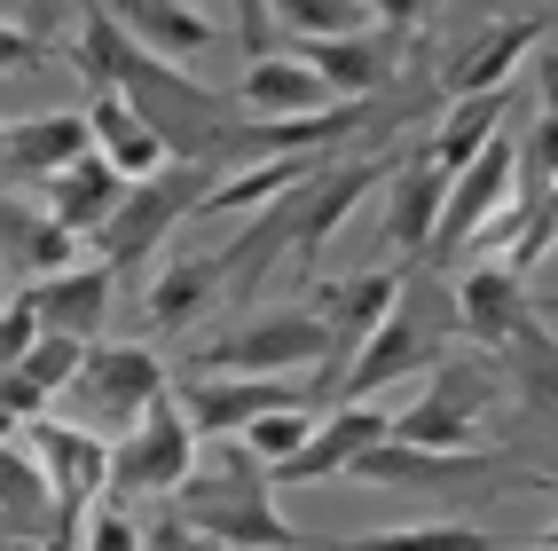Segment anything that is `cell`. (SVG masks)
Returning a JSON list of instances; mask_svg holds the SVG:
<instances>
[{"label":"cell","mask_w":558,"mask_h":551,"mask_svg":"<svg viewBox=\"0 0 558 551\" xmlns=\"http://www.w3.org/2000/svg\"><path fill=\"white\" fill-rule=\"evenodd\" d=\"M71 261H80V237H71L48 205H24V197L0 190V284L24 291V284H40Z\"/></svg>","instance_id":"15"},{"label":"cell","mask_w":558,"mask_h":551,"mask_svg":"<svg viewBox=\"0 0 558 551\" xmlns=\"http://www.w3.org/2000/svg\"><path fill=\"white\" fill-rule=\"evenodd\" d=\"M87 347H95V339H63V331H40V339L24 347V362H16V371H24L32 386H40L48 402H56V394H71V379H80Z\"/></svg>","instance_id":"36"},{"label":"cell","mask_w":558,"mask_h":551,"mask_svg":"<svg viewBox=\"0 0 558 551\" xmlns=\"http://www.w3.org/2000/svg\"><path fill=\"white\" fill-rule=\"evenodd\" d=\"M181 402V418H190L197 441H220V433H244L259 410H283V402H307L300 386H283V379H236V371H181L173 386Z\"/></svg>","instance_id":"13"},{"label":"cell","mask_w":558,"mask_h":551,"mask_svg":"<svg viewBox=\"0 0 558 551\" xmlns=\"http://www.w3.org/2000/svg\"><path fill=\"white\" fill-rule=\"evenodd\" d=\"M158 394H173L158 347H126V339H95L80 379H71V402L87 410V426H110V433H126Z\"/></svg>","instance_id":"7"},{"label":"cell","mask_w":558,"mask_h":551,"mask_svg":"<svg viewBox=\"0 0 558 551\" xmlns=\"http://www.w3.org/2000/svg\"><path fill=\"white\" fill-rule=\"evenodd\" d=\"M220 284H229V276H220V252H190V261H173V268L150 284L142 315H150V331H181V323H197V315L213 308Z\"/></svg>","instance_id":"30"},{"label":"cell","mask_w":558,"mask_h":551,"mask_svg":"<svg viewBox=\"0 0 558 551\" xmlns=\"http://www.w3.org/2000/svg\"><path fill=\"white\" fill-rule=\"evenodd\" d=\"M95 134H87V110H32V119H9V173L48 181L71 158H87Z\"/></svg>","instance_id":"25"},{"label":"cell","mask_w":558,"mask_h":551,"mask_svg":"<svg viewBox=\"0 0 558 551\" xmlns=\"http://www.w3.org/2000/svg\"><path fill=\"white\" fill-rule=\"evenodd\" d=\"M307 173H315V151H300V158H252V166H236V173H220L213 190L197 197V213H190V220H229V213H259V205H276L283 190H300Z\"/></svg>","instance_id":"28"},{"label":"cell","mask_w":558,"mask_h":551,"mask_svg":"<svg viewBox=\"0 0 558 551\" xmlns=\"http://www.w3.org/2000/svg\"><path fill=\"white\" fill-rule=\"evenodd\" d=\"M32 291V315H40V331H63V339H102V315H110V291H119V268L110 261H71Z\"/></svg>","instance_id":"18"},{"label":"cell","mask_w":558,"mask_h":551,"mask_svg":"<svg viewBox=\"0 0 558 551\" xmlns=\"http://www.w3.org/2000/svg\"><path fill=\"white\" fill-rule=\"evenodd\" d=\"M190 9H197V0H190Z\"/></svg>","instance_id":"48"},{"label":"cell","mask_w":558,"mask_h":551,"mask_svg":"<svg viewBox=\"0 0 558 551\" xmlns=\"http://www.w3.org/2000/svg\"><path fill=\"white\" fill-rule=\"evenodd\" d=\"M110 95H126L173 158H220V151H229V134L244 127L236 87H205V80H190L181 63H166V56H150V48H134V40H119Z\"/></svg>","instance_id":"2"},{"label":"cell","mask_w":558,"mask_h":551,"mask_svg":"<svg viewBox=\"0 0 558 551\" xmlns=\"http://www.w3.org/2000/svg\"><path fill=\"white\" fill-rule=\"evenodd\" d=\"M173 520L213 551H307L300 528L276 512V481L236 433L197 441L190 481L173 489Z\"/></svg>","instance_id":"1"},{"label":"cell","mask_w":558,"mask_h":551,"mask_svg":"<svg viewBox=\"0 0 558 551\" xmlns=\"http://www.w3.org/2000/svg\"><path fill=\"white\" fill-rule=\"evenodd\" d=\"M504 551H558V536H543V543H504Z\"/></svg>","instance_id":"45"},{"label":"cell","mask_w":558,"mask_h":551,"mask_svg":"<svg viewBox=\"0 0 558 551\" xmlns=\"http://www.w3.org/2000/svg\"><path fill=\"white\" fill-rule=\"evenodd\" d=\"M63 16L80 24V16H87V0H24V9H16V24H24V32H40V40H56Z\"/></svg>","instance_id":"40"},{"label":"cell","mask_w":558,"mask_h":551,"mask_svg":"<svg viewBox=\"0 0 558 551\" xmlns=\"http://www.w3.org/2000/svg\"><path fill=\"white\" fill-rule=\"evenodd\" d=\"M330 331L315 308H268V315H244L236 331H220L190 355V371H236V379H283V371H307L323 362Z\"/></svg>","instance_id":"4"},{"label":"cell","mask_w":558,"mask_h":551,"mask_svg":"<svg viewBox=\"0 0 558 551\" xmlns=\"http://www.w3.org/2000/svg\"><path fill=\"white\" fill-rule=\"evenodd\" d=\"M315 551H330V543H315Z\"/></svg>","instance_id":"47"},{"label":"cell","mask_w":558,"mask_h":551,"mask_svg":"<svg viewBox=\"0 0 558 551\" xmlns=\"http://www.w3.org/2000/svg\"><path fill=\"white\" fill-rule=\"evenodd\" d=\"M543 9H519V16H496L488 32H480L472 48H457V63H449V80H440V95H488V87H511V71H519V56L527 48H543Z\"/></svg>","instance_id":"20"},{"label":"cell","mask_w":558,"mask_h":551,"mask_svg":"<svg viewBox=\"0 0 558 551\" xmlns=\"http://www.w3.org/2000/svg\"><path fill=\"white\" fill-rule=\"evenodd\" d=\"M87 134H95V151L119 166L126 181H150L158 166H173V151L150 134V119H142L126 95H95V103H87Z\"/></svg>","instance_id":"27"},{"label":"cell","mask_w":558,"mask_h":551,"mask_svg":"<svg viewBox=\"0 0 558 551\" xmlns=\"http://www.w3.org/2000/svg\"><path fill=\"white\" fill-rule=\"evenodd\" d=\"M440 197H449V173H440V158L425 151H401L393 173H386V237L401 261H425V244H433V220H440Z\"/></svg>","instance_id":"17"},{"label":"cell","mask_w":558,"mask_h":551,"mask_svg":"<svg viewBox=\"0 0 558 551\" xmlns=\"http://www.w3.org/2000/svg\"><path fill=\"white\" fill-rule=\"evenodd\" d=\"M330 551H504L496 528H464V520H425V528H386V536H354Z\"/></svg>","instance_id":"32"},{"label":"cell","mask_w":558,"mask_h":551,"mask_svg":"<svg viewBox=\"0 0 558 551\" xmlns=\"http://www.w3.org/2000/svg\"><path fill=\"white\" fill-rule=\"evenodd\" d=\"M378 190V166L369 158H339V166H315L300 190H291V213H300V229H291V261L315 268V252L339 237V220Z\"/></svg>","instance_id":"14"},{"label":"cell","mask_w":558,"mask_h":551,"mask_svg":"<svg viewBox=\"0 0 558 551\" xmlns=\"http://www.w3.org/2000/svg\"><path fill=\"white\" fill-rule=\"evenodd\" d=\"M504 213H519V134H496L488 151L449 181L440 220H433V244H425V268H449L457 252L488 229V220H504Z\"/></svg>","instance_id":"6"},{"label":"cell","mask_w":558,"mask_h":551,"mask_svg":"<svg viewBox=\"0 0 558 551\" xmlns=\"http://www.w3.org/2000/svg\"><path fill=\"white\" fill-rule=\"evenodd\" d=\"M543 103H558V56H543Z\"/></svg>","instance_id":"43"},{"label":"cell","mask_w":558,"mask_h":551,"mask_svg":"<svg viewBox=\"0 0 558 551\" xmlns=\"http://www.w3.org/2000/svg\"><path fill=\"white\" fill-rule=\"evenodd\" d=\"M0 173H9V127H0Z\"/></svg>","instance_id":"46"},{"label":"cell","mask_w":558,"mask_h":551,"mask_svg":"<svg viewBox=\"0 0 558 551\" xmlns=\"http://www.w3.org/2000/svg\"><path fill=\"white\" fill-rule=\"evenodd\" d=\"M48 528H56V489H48L40 457L16 441V426L0 418V536L48 543Z\"/></svg>","instance_id":"22"},{"label":"cell","mask_w":558,"mask_h":551,"mask_svg":"<svg viewBox=\"0 0 558 551\" xmlns=\"http://www.w3.org/2000/svg\"><path fill=\"white\" fill-rule=\"evenodd\" d=\"M80 551H150V536L126 520V504H95V512H87V543H80Z\"/></svg>","instance_id":"37"},{"label":"cell","mask_w":558,"mask_h":551,"mask_svg":"<svg viewBox=\"0 0 558 551\" xmlns=\"http://www.w3.org/2000/svg\"><path fill=\"white\" fill-rule=\"evenodd\" d=\"M291 229H300V213H291V190H283L276 205L252 213V229L229 252H220V276H229V284H259L276 261H291Z\"/></svg>","instance_id":"31"},{"label":"cell","mask_w":558,"mask_h":551,"mask_svg":"<svg viewBox=\"0 0 558 551\" xmlns=\"http://www.w3.org/2000/svg\"><path fill=\"white\" fill-rule=\"evenodd\" d=\"M213 190V173H205V158H173V166H158L150 181H126V197H119V213L95 229V244H102V261L110 268H134V261H150V252L181 229V220L197 213V197Z\"/></svg>","instance_id":"3"},{"label":"cell","mask_w":558,"mask_h":551,"mask_svg":"<svg viewBox=\"0 0 558 551\" xmlns=\"http://www.w3.org/2000/svg\"><path fill=\"white\" fill-rule=\"evenodd\" d=\"M236 103H244V119H315V110H330L339 95H330L315 80V63L307 56H252L244 63V80H236Z\"/></svg>","instance_id":"21"},{"label":"cell","mask_w":558,"mask_h":551,"mask_svg":"<svg viewBox=\"0 0 558 551\" xmlns=\"http://www.w3.org/2000/svg\"><path fill=\"white\" fill-rule=\"evenodd\" d=\"M488 402H496V379L488 371H440L425 386V402L393 410V441H417V450H488Z\"/></svg>","instance_id":"9"},{"label":"cell","mask_w":558,"mask_h":551,"mask_svg":"<svg viewBox=\"0 0 558 551\" xmlns=\"http://www.w3.org/2000/svg\"><path fill=\"white\" fill-rule=\"evenodd\" d=\"M393 433V410H378V402H339V410H323L307 450H291L283 465H268L276 489H315V481H339V472L369 450V441Z\"/></svg>","instance_id":"11"},{"label":"cell","mask_w":558,"mask_h":551,"mask_svg":"<svg viewBox=\"0 0 558 551\" xmlns=\"http://www.w3.org/2000/svg\"><path fill=\"white\" fill-rule=\"evenodd\" d=\"M119 197H126V173H119V166H110L102 151H87V158H71L63 173H48V213L63 220V229H71V237H80V229L95 237V229H102V220H110V213H119Z\"/></svg>","instance_id":"26"},{"label":"cell","mask_w":558,"mask_h":551,"mask_svg":"<svg viewBox=\"0 0 558 551\" xmlns=\"http://www.w3.org/2000/svg\"><path fill=\"white\" fill-rule=\"evenodd\" d=\"M535 315H558V291H535Z\"/></svg>","instance_id":"44"},{"label":"cell","mask_w":558,"mask_h":551,"mask_svg":"<svg viewBox=\"0 0 558 551\" xmlns=\"http://www.w3.org/2000/svg\"><path fill=\"white\" fill-rule=\"evenodd\" d=\"M488 465H504L496 450H417V441H369V450L347 465L354 481H369V489H433V481H472V472H488Z\"/></svg>","instance_id":"19"},{"label":"cell","mask_w":558,"mask_h":551,"mask_svg":"<svg viewBox=\"0 0 558 551\" xmlns=\"http://www.w3.org/2000/svg\"><path fill=\"white\" fill-rule=\"evenodd\" d=\"M393 308H401V268H362V276H339V284H315V315H323V331H330L323 355L354 362V347H362ZM339 379H347V371H339Z\"/></svg>","instance_id":"16"},{"label":"cell","mask_w":558,"mask_h":551,"mask_svg":"<svg viewBox=\"0 0 558 551\" xmlns=\"http://www.w3.org/2000/svg\"><path fill=\"white\" fill-rule=\"evenodd\" d=\"M457 331L480 347H543V315L527 300V276H511L504 261H480L457 284Z\"/></svg>","instance_id":"12"},{"label":"cell","mask_w":558,"mask_h":551,"mask_svg":"<svg viewBox=\"0 0 558 551\" xmlns=\"http://www.w3.org/2000/svg\"><path fill=\"white\" fill-rule=\"evenodd\" d=\"M268 16L300 40H339V32H369V0H268Z\"/></svg>","instance_id":"33"},{"label":"cell","mask_w":558,"mask_h":551,"mask_svg":"<svg viewBox=\"0 0 558 551\" xmlns=\"http://www.w3.org/2000/svg\"><path fill=\"white\" fill-rule=\"evenodd\" d=\"M307 63H315V80L339 103H369L378 87H393V48H386L378 24H369V32H339V40H307Z\"/></svg>","instance_id":"24"},{"label":"cell","mask_w":558,"mask_h":551,"mask_svg":"<svg viewBox=\"0 0 558 551\" xmlns=\"http://www.w3.org/2000/svg\"><path fill=\"white\" fill-rule=\"evenodd\" d=\"M32 339H40V315H32V291H16V300L0 308V371H16Z\"/></svg>","instance_id":"38"},{"label":"cell","mask_w":558,"mask_h":551,"mask_svg":"<svg viewBox=\"0 0 558 551\" xmlns=\"http://www.w3.org/2000/svg\"><path fill=\"white\" fill-rule=\"evenodd\" d=\"M504 119H511V87H488V95H457L449 110H440V127H433V142L425 151L440 158V173H464L480 151H488V142L504 134Z\"/></svg>","instance_id":"29"},{"label":"cell","mask_w":558,"mask_h":551,"mask_svg":"<svg viewBox=\"0 0 558 551\" xmlns=\"http://www.w3.org/2000/svg\"><path fill=\"white\" fill-rule=\"evenodd\" d=\"M190 465H197V433H190V418H181V402L158 394L150 410H142L119 441H110V489H102V504L173 496L181 481H190Z\"/></svg>","instance_id":"5"},{"label":"cell","mask_w":558,"mask_h":551,"mask_svg":"<svg viewBox=\"0 0 558 551\" xmlns=\"http://www.w3.org/2000/svg\"><path fill=\"white\" fill-rule=\"evenodd\" d=\"M102 9L126 24L134 48H150V56H166V63H190V56H205V48L220 40V24L197 16L190 0H102Z\"/></svg>","instance_id":"23"},{"label":"cell","mask_w":558,"mask_h":551,"mask_svg":"<svg viewBox=\"0 0 558 551\" xmlns=\"http://www.w3.org/2000/svg\"><path fill=\"white\" fill-rule=\"evenodd\" d=\"M550 181H558V103H543L535 119H527V134H519V213H527Z\"/></svg>","instance_id":"34"},{"label":"cell","mask_w":558,"mask_h":551,"mask_svg":"<svg viewBox=\"0 0 558 551\" xmlns=\"http://www.w3.org/2000/svg\"><path fill=\"white\" fill-rule=\"evenodd\" d=\"M315 418H323V410H307V402H283V410H259V418H252L236 441H244V450H252L259 465H283L291 450H307Z\"/></svg>","instance_id":"35"},{"label":"cell","mask_w":558,"mask_h":551,"mask_svg":"<svg viewBox=\"0 0 558 551\" xmlns=\"http://www.w3.org/2000/svg\"><path fill=\"white\" fill-rule=\"evenodd\" d=\"M56 48L40 40V32H24L16 16H0V71H32V63H48Z\"/></svg>","instance_id":"39"},{"label":"cell","mask_w":558,"mask_h":551,"mask_svg":"<svg viewBox=\"0 0 558 551\" xmlns=\"http://www.w3.org/2000/svg\"><path fill=\"white\" fill-rule=\"evenodd\" d=\"M417 16H425V0H369V24L378 32H417Z\"/></svg>","instance_id":"41"},{"label":"cell","mask_w":558,"mask_h":551,"mask_svg":"<svg viewBox=\"0 0 558 551\" xmlns=\"http://www.w3.org/2000/svg\"><path fill=\"white\" fill-rule=\"evenodd\" d=\"M24 450L40 457V472H48V489H56V504L63 512H95L102 504V489H110V441L95 433V426H63V418H24Z\"/></svg>","instance_id":"10"},{"label":"cell","mask_w":558,"mask_h":551,"mask_svg":"<svg viewBox=\"0 0 558 551\" xmlns=\"http://www.w3.org/2000/svg\"><path fill=\"white\" fill-rule=\"evenodd\" d=\"M440 323H457V315H440ZM425 308H393L378 331H369V339L354 347V362H347V379H339V394H330V410H339V402H369V394H386L393 379H417V371H433L440 362V331Z\"/></svg>","instance_id":"8"},{"label":"cell","mask_w":558,"mask_h":551,"mask_svg":"<svg viewBox=\"0 0 558 551\" xmlns=\"http://www.w3.org/2000/svg\"><path fill=\"white\" fill-rule=\"evenodd\" d=\"M236 24H244V48H252V56H268V32H276L268 0H236Z\"/></svg>","instance_id":"42"}]
</instances>
